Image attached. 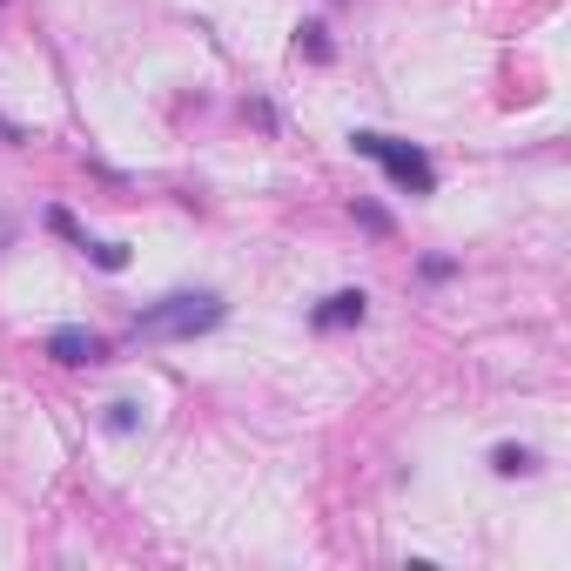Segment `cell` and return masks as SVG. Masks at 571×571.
<instances>
[{
	"label": "cell",
	"instance_id": "6da1fadb",
	"mask_svg": "<svg viewBox=\"0 0 571 571\" xmlns=\"http://www.w3.org/2000/svg\"><path fill=\"white\" fill-rule=\"evenodd\" d=\"M229 317V302L216 289H169L135 309V336L148 343H189V336H209L216 323Z\"/></svg>",
	"mask_w": 571,
	"mask_h": 571
},
{
	"label": "cell",
	"instance_id": "7a4b0ae2",
	"mask_svg": "<svg viewBox=\"0 0 571 571\" xmlns=\"http://www.w3.org/2000/svg\"><path fill=\"white\" fill-rule=\"evenodd\" d=\"M350 148L370 155V162H377L403 195H431V189H437V169H431V155H424L418 141H397V135H377V128H356Z\"/></svg>",
	"mask_w": 571,
	"mask_h": 571
},
{
	"label": "cell",
	"instance_id": "52a82bcc",
	"mask_svg": "<svg viewBox=\"0 0 571 571\" xmlns=\"http://www.w3.org/2000/svg\"><path fill=\"white\" fill-rule=\"evenodd\" d=\"M81 255H88L94 270H109V276H122V270H128V249H122V242H81Z\"/></svg>",
	"mask_w": 571,
	"mask_h": 571
},
{
	"label": "cell",
	"instance_id": "8fae6325",
	"mask_svg": "<svg viewBox=\"0 0 571 571\" xmlns=\"http://www.w3.org/2000/svg\"><path fill=\"white\" fill-rule=\"evenodd\" d=\"M450 270H457V263H450V255H424V276H431V283H444Z\"/></svg>",
	"mask_w": 571,
	"mask_h": 571
},
{
	"label": "cell",
	"instance_id": "277c9868",
	"mask_svg": "<svg viewBox=\"0 0 571 571\" xmlns=\"http://www.w3.org/2000/svg\"><path fill=\"white\" fill-rule=\"evenodd\" d=\"M363 317H370V296H363V289H336V296H323L317 309H309V323H317V330H356Z\"/></svg>",
	"mask_w": 571,
	"mask_h": 571
},
{
	"label": "cell",
	"instance_id": "3957f363",
	"mask_svg": "<svg viewBox=\"0 0 571 571\" xmlns=\"http://www.w3.org/2000/svg\"><path fill=\"white\" fill-rule=\"evenodd\" d=\"M47 356L68 363V370H88V363L109 356V343H101L94 330H81V323H61V330H47Z\"/></svg>",
	"mask_w": 571,
	"mask_h": 571
},
{
	"label": "cell",
	"instance_id": "ba28073f",
	"mask_svg": "<svg viewBox=\"0 0 571 571\" xmlns=\"http://www.w3.org/2000/svg\"><path fill=\"white\" fill-rule=\"evenodd\" d=\"M101 424H109L115 437H128V431L141 424V410H135V403H109V418H101Z\"/></svg>",
	"mask_w": 571,
	"mask_h": 571
},
{
	"label": "cell",
	"instance_id": "7c38bea8",
	"mask_svg": "<svg viewBox=\"0 0 571 571\" xmlns=\"http://www.w3.org/2000/svg\"><path fill=\"white\" fill-rule=\"evenodd\" d=\"M8 242H14V222H8V216H0V249H8Z\"/></svg>",
	"mask_w": 571,
	"mask_h": 571
},
{
	"label": "cell",
	"instance_id": "9c48e42d",
	"mask_svg": "<svg viewBox=\"0 0 571 571\" xmlns=\"http://www.w3.org/2000/svg\"><path fill=\"white\" fill-rule=\"evenodd\" d=\"M47 229H55V236H68V242H75V249H81V242H88V236H81V229H75V216H68V209H47Z\"/></svg>",
	"mask_w": 571,
	"mask_h": 571
},
{
	"label": "cell",
	"instance_id": "5b68a950",
	"mask_svg": "<svg viewBox=\"0 0 571 571\" xmlns=\"http://www.w3.org/2000/svg\"><path fill=\"white\" fill-rule=\"evenodd\" d=\"M491 471H498V478H532L538 457H532L525 444H498V450H491Z\"/></svg>",
	"mask_w": 571,
	"mask_h": 571
},
{
	"label": "cell",
	"instance_id": "8992f818",
	"mask_svg": "<svg viewBox=\"0 0 571 571\" xmlns=\"http://www.w3.org/2000/svg\"><path fill=\"white\" fill-rule=\"evenodd\" d=\"M296 47H302V55L317 61V68H323V61L336 55V47H330V27H323V21H302V27H296Z\"/></svg>",
	"mask_w": 571,
	"mask_h": 571
},
{
	"label": "cell",
	"instance_id": "30bf717a",
	"mask_svg": "<svg viewBox=\"0 0 571 571\" xmlns=\"http://www.w3.org/2000/svg\"><path fill=\"white\" fill-rule=\"evenodd\" d=\"M356 222H363V229H377V236H390V216L377 209V202H356Z\"/></svg>",
	"mask_w": 571,
	"mask_h": 571
}]
</instances>
